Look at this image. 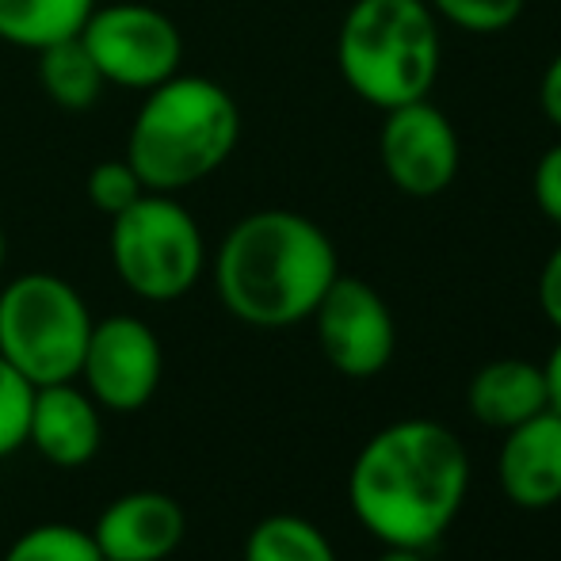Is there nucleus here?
<instances>
[{
  "instance_id": "nucleus-1",
  "label": "nucleus",
  "mask_w": 561,
  "mask_h": 561,
  "mask_svg": "<svg viewBox=\"0 0 561 561\" xmlns=\"http://www.w3.org/2000/svg\"><path fill=\"white\" fill-rule=\"evenodd\" d=\"M470 485L462 439L436 421H398L355 455L347 501L386 547L424 550L455 524Z\"/></svg>"
},
{
  "instance_id": "nucleus-2",
  "label": "nucleus",
  "mask_w": 561,
  "mask_h": 561,
  "mask_svg": "<svg viewBox=\"0 0 561 561\" xmlns=\"http://www.w3.org/2000/svg\"><path fill=\"white\" fill-rule=\"evenodd\" d=\"M340 275L336 249L313 218L298 210H256L226 233L215 260L218 298L237 321L287 329L318 310Z\"/></svg>"
},
{
  "instance_id": "nucleus-3",
  "label": "nucleus",
  "mask_w": 561,
  "mask_h": 561,
  "mask_svg": "<svg viewBox=\"0 0 561 561\" xmlns=\"http://www.w3.org/2000/svg\"><path fill=\"white\" fill-rule=\"evenodd\" d=\"M241 138V112L218 81L176 73L146 92L126 134V161L146 192H184L229 161Z\"/></svg>"
},
{
  "instance_id": "nucleus-4",
  "label": "nucleus",
  "mask_w": 561,
  "mask_h": 561,
  "mask_svg": "<svg viewBox=\"0 0 561 561\" xmlns=\"http://www.w3.org/2000/svg\"><path fill=\"white\" fill-rule=\"evenodd\" d=\"M444 61L428 0H355L336 35V66L363 104L390 112L432 92Z\"/></svg>"
},
{
  "instance_id": "nucleus-5",
  "label": "nucleus",
  "mask_w": 561,
  "mask_h": 561,
  "mask_svg": "<svg viewBox=\"0 0 561 561\" xmlns=\"http://www.w3.org/2000/svg\"><path fill=\"white\" fill-rule=\"evenodd\" d=\"M89 333V306L61 275L27 272L0 290V355L31 386L73 382Z\"/></svg>"
},
{
  "instance_id": "nucleus-6",
  "label": "nucleus",
  "mask_w": 561,
  "mask_h": 561,
  "mask_svg": "<svg viewBox=\"0 0 561 561\" xmlns=\"http://www.w3.org/2000/svg\"><path fill=\"white\" fill-rule=\"evenodd\" d=\"M112 267L146 302H176L199 283L207 241L195 215L169 192H146L118 210L107 233Z\"/></svg>"
},
{
  "instance_id": "nucleus-7",
  "label": "nucleus",
  "mask_w": 561,
  "mask_h": 561,
  "mask_svg": "<svg viewBox=\"0 0 561 561\" xmlns=\"http://www.w3.org/2000/svg\"><path fill=\"white\" fill-rule=\"evenodd\" d=\"M81 43L107 84L134 92H149L184 66V35L153 4L115 0L96 4L81 27Z\"/></svg>"
},
{
  "instance_id": "nucleus-8",
  "label": "nucleus",
  "mask_w": 561,
  "mask_h": 561,
  "mask_svg": "<svg viewBox=\"0 0 561 561\" xmlns=\"http://www.w3.org/2000/svg\"><path fill=\"white\" fill-rule=\"evenodd\" d=\"M382 134H378V157L390 184L409 199H436L458 176L462 146L450 118L432 104L428 96L382 112Z\"/></svg>"
},
{
  "instance_id": "nucleus-9",
  "label": "nucleus",
  "mask_w": 561,
  "mask_h": 561,
  "mask_svg": "<svg viewBox=\"0 0 561 561\" xmlns=\"http://www.w3.org/2000/svg\"><path fill=\"white\" fill-rule=\"evenodd\" d=\"M161 370V340L141 318L112 313L104 321H92L77 378H84V390L92 393L96 405L115 409V413H134L157 393Z\"/></svg>"
},
{
  "instance_id": "nucleus-10",
  "label": "nucleus",
  "mask_w": 561,
  "mask_h": 561,
  "mask_svg": "<svg viewBox=\"0 0 561 561\" xmlns=\"http://www.w3.org/2000/svg\"><path fill=\"white\" fill-rule=\"evenodd\" d=\"M325 359L347 378H370L393 359L398 329L386 298L355 275H336L310 313Z\"/></svg>"
},
{
  "instance_id": "nucleus-11",
  "label": "nucleus",
  "mask_w": 561,
  "mask_h": 561,
  "mask_svg": "<svg viewBox=\"0 0 561 561\" xmlns=\"http://www.w3.org/2000/svg\"><path fill=\"white\" fill-rule=\"evenodd\" d=\"M187 516L169 493L138 489L104 508L92 527L104 561H164L184 542Z\"/></svg>"
},
{
  "instance_id": "nucleus-12",
  "label": "nucleus",
  "mask_w": 561,
  "mask_h": 561,
  "mask_svg": "<svg viewBox=\"0 0 561 561\" xmlns=\"http://www.w3.org/2000/svg\"><path fill=\"white\" fill-rule=\"evenodd\" d=\"M104 424L89 390L73 382L35 386L27 416V444L54 466H84L96 458Z\"/></svg>"
},
{
  "instance_id": "nucleus-13",
  "label": "nucleus",
  "mask_w": 561,
  "mask_h": 561,
  "mask_svg": "<svg viewBox=\"0 0 561 561\" xmlns=\"http://www.w3.org/2000/svg\"><path fill=\"white\" fill-rule=\"evenodd\" d=\"M496 478L519 508H550L561 501V416L554 409L504 432Z\"/></svg>"
},
{
  "instance_id": "nucleus-14",
  "label": "nucleus",
  "mask_w": 561,
  "mask_h": 561,
  "mask_svg": "<svg viewBox=\"0 0 561 561\" xmlns=\"http://www.w3.org/2000/svg\"><path fill=\"white\" fill-rule=\"evenodd\" d=\"M466 405L489 428H516L547 409V378L531 359H493L470 378Z\"/></svg>"
},
{
  "instance_id": "nucleus-15",
  "label": "nucleus",
  "mask_w": 561,
  "mask_h": 561,
  "mask_svg": "<svg viewBox=\"0 0 561 561\" xmlns=\"http://www.w3.org/2000/svg\"><path fill=\"white\" fill-rule=\"evenodd\" d=\"M96 4L100 0H0V43L35 54L81 35Z\"/></svg>"
},
{
  "instance_id": "nucleus-16",
  "label": "nucleus",
  "mask_w": 561,
  "mask_h": 561,
  "mask_svg": "<svg viewBox=\"0 0 561 561\" xmlns=\"http://www.w3.org/2000/svg\"><path fill=\"white\" fill-rule=\"evenodd\" d=\"M38 54V84H43L46 100L61 112H89L100 104L107 81L92 61L89 46L81 43V35L61 38V43L43 46Z\"/></svg>"
},
{
  "instance_id": "nucleus-17",
  "label": "nucleus",
  "mask_w": 561,
  "mask_h": 561,
  "mask_svg": "<svg viewBox=\"0 0 561 561\" xmlns=\"http://www.w3.org/2000/svg\"><path fill=\"white\" fill-rule=\"evenodd\" d=\"M244 561H336V550L310 519L279 512L249 531Z\"/></svg>"
},
{
  "instance_id": "nucleus-18",
  "label": "nucleus",
  "mask_w": 561,
  "mask_h": 561,
  "mask_svg": "<svg viewBox=\"0 0 561 561\" xmlns=\"http://www.w3.org/2000/svg\"><path fill=\"white\" fill-rule=\"evenodd\" d=\"M4 561H104L92 531L69 524H38L8 547Z\"/></svg>"
},
{
  "instance_id": "nucleus-19",
  "label": "nucleus",
  "mask_w": 561,
  "mask_h": 561,
  "mask_svg": "<svg viewBox=\"0 0 561 561\" xmlns=\"http://www.w3.org/2000/svg\"><path fill=\"white\" fill-rule=\"evenodd\" d=\"M84 195H89V203L100 215L115 218L118 210H126L130 203H138L146 195V184H141V176L134 172V164L126 157H115V161H100L89 172Z\"/></svg>"
},
{
  "instance_id": "nucleus-20",
  "label": "nucleus",
  "mask_w": 561,
  "mask_h": 561,
  "mask_svg": "<svg viewBox=\"0 0 561 561\" xmlns=\"http://www.w3.org/2000/svg\"><path fill=\"white\" fill-rule=\"evenodd\" d=\"M35 386L0 355V458L27 447V416Z\"/></svg>"
},
{
  "instance_id": "nucleus-21",
  "label": "nucleus",
  "mask_w": 561,
  "mask_h": 561,
  "mask_svg": "<svg viewBox=\"0 0 561 561\" xmlns=\"http://www.w3.org/2000/svg\"><path fill=\"white\" fill-rule=\"evenodd\" d=\"M527 0H428V8L447 20L450 27L473 31V35H496L512 27Z\"/></svg>"
},
{
  "instance_id": "nucleus-22",
  "label": "nucleus",
  "mask_w": 561,
  "mask_h": 561,
  "mask_svg": "<svg viewBox=\"0 0 561 561\" xmlns=\"http://www.w3.org/2000/svg\"><path fill=\"white\" fill-rule=\"evenodd\" d=\"M531 192H535V203H539L542 215H547L554 226H561V141H554V146L539 157Z\"/></svg>"
},
{
  "instance_id": "nucleus-23",
  "label": "nucleus",
  "mask_w": 561,
  "mask_h": 561,
  "mask_svg": "<svg viewBox=\"0 0 561 561\" xmlns=\"http://www.w3.org/2000/svg\"><path fill=\"white\" fill-rule=\"evenodd\" d=\"M539 306L547 313V321L561 333V244L547 256L539 272Z\"/></svg>"
},
{
  "instance_id": "nucleus-24",
  "label": "nucleus",
  "mask_w": 561,
  "mask_h": 561,
  "mask_svg": "<svg viewBox=\"0 0 561 561\" xmlns=\"http://www.w3.org/2000/svg\"><path fill=\"white\" fill-rule=\"evenodd\" d=\"M539 107L561 130V50L550 58L547 73H542V81H539Z\"/></svg>"
},
{
  "instance_id": "nucleus-25",
  "label": "nucleus",
  "mask_w": 561,
  "mask_h": 561,
  "mask_svg": "<svg viewBox=\"0 0 561 561\" xmlns=\"http://www.w3.org/2000/svg\"><path fill=\"white\" fill-rule=\"evenodd\" d=\"M542 378H547V409H554L561 416V340L554 344V352L542 363Z\"/></svg>"
},
{
  "instance_id": "nucleus-26",
  "label": "nucleus",
  "mask_w": 561,
  "mask_h": 561,
  "mask_svg": "<svg viewBox=\"0 0 561 561\" xmlns=\"http://www.w3.org/2000/svg\"><path fill=\"white\" fill-rule=\"evenodd\" d=\"M378 561H424L421 550H405V547H390Z\"/></svg>"
},
{
  "instance_id": "nucleus-27",
  "label": "nucleus",
  "mask_w": 561,
  "mask_h": 561,
  "mask_svg": "<svg viewBox=\"0 0 561 561\" xmlns=\"http://www.w3.org/2000/svg\"><path fill=\"white\" fill-rule=\"evenodd\" d=\"M4 256H8V237H4V226H0V272H4Z\"/></svg>"
}]
</instances>
